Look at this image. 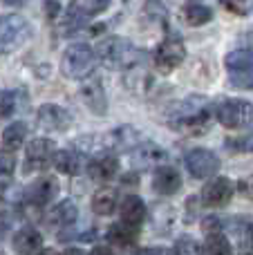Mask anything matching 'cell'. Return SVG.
Listing matches in <instances>:
<instances>
[{
	"mask_svg": "<svg viewBox=\"0 0 253 255\" xmlns=\"http://www.w3.org/2000/svg\"><path fill=\"white\" fill-rule=\"evenodd\" d=\"M16 168V157H13L9 150H0V175L9 177Z\"/></svg>",
	"mask_w": 253,
	"mask_h": 255,
	"instance_id": "33",
	"label": "cell"
},
{
	"mask_svg": "<svg viewBox=\"0 0 253 255\" xmlns=\"http://www.w3.org/2000/svg\"><path fill=\"white\" fill-rule=\"evenodd\" d=\"M16 110V92H0V119H7L11 112Z\"/></svg>",
	"mask_w": 253,
	"mask_h": 255,
	"instance_id": "31",
	"label": "cell"
},
{
	"mask_svg": "<svg viewBox=\"0 0 253 255\" xmlns=\"http://www.w3.org/2000/svg\"><path fill=\"white\" fill-rule=\"evenodd\" d=\"M97 65V52L85 43H74L65 49L61 58V72L67 79L83 81L94 72Z\"/></svg>",
	"mask_w": 253,
	"mask_h": 255,
	"instance_id": "3",
	"label": "cell"
},
{
	"mask_svg": "<svg viewBox=\"0 0 253 255\" xmlns=\"http://www.w3.org/2000/svg\"><path fill=\"white\" fill-rule=\"evenodd\" d=\"M168 124L184 134H202L211 124V103L206 97L193 94V97L179 101L170 110Z\"/></svg>",
	"mask_w": 253,
	"mask_h": 255,
	"instance_id": "1",
	"label": "cell"
},
{
	"mask_svg": "<svg viewBox=\"0 0 253 255\" xmlns=\"http://www.w3.org/2000/svg\"><path fill=\"white\" fill-rule=\"evenodd\" d=\"M45 16H47V20H56L61 16V2L58 0H45Z\"/></svg>",
	"mask_w": 253,
	"mask_h": 255,
	"instance_id": "35",
	"label": "cell"
},
{
	"mask_svg": "<svg viewBox=\"0 0 253 255\" xmlns=\"http://www.w3.org/2000/svg\"><path fill=\"white\" fill-rule=\"evenodd\" d=\"M56 154V148L49 139H34L29 145H27V157H25V166L22 170L25 172H36L47 168V163L54 159Z\"/></svg>",
	"mask_w": 253,
	"mask_h": 255,
	"instance_id": "10",
	"label": "cell"
},
{
	"mask_svg": "<svg viewBox=\"0 0 253 255\" xmlns=\"http://www.w3.org/2000/svg\"><path fill=\"white\" fill-rule=\"evenodd\" d=\"M88 172L92 179L97 181H108L119 172V159L112 154H99L97 159H92L88 166Z\"/></svg>",
	"mask_w": 253,
	"mask_h": 255,
	"instance_id": "19",
	"label": "cell"
},
{
	"mask_svg": "<svg viewBox=\"0 0 253 255\" xmlns=\"http://www.w3.org/2000/svg\"><path fill=\"white\" fill-rule=\"evenodd\" d=\"M110 7V0H72L70 2V11L65 16V22H63V31L70 34V31H76L83 27V22L88 18L97 16V13L106 11Z\"/></svg>",
	"mask_w": 253,
	"mask_h": 255,
	"instance_id": "8",
	"label": "cell"
},
{
	"mask_svg": "<svg viewBox=\"0 0 253 255\" xmlns=\"http://www.w3.org/2000/svg\"><path fill=\"white\" fill-rule=\"evenodd\" d=\"M40 255H58L56 251H54V249H45V251L43 253H40Z\"/></svg>",
	"mask_w": 253,
	"mask_h": 255,
	"instance_id": "42",
	"label": "cell"
},
{
	"mask_svg": "<svg viewBox=\"0 0 253 255\" xmlns=\"http://www.w3.org/2000/svg\"><path fill=\"white\" fill-rule=\"evenodd\" d=\"M121 222L130 226H139L146 220V204L141 197L137 195H126L124 202H121Z\"/></svg>",
	"mask_w": 253,
	"mask_h": 255,
	"instance_id": "16",
	"label": "cell"
},
{
	"mask_svg": "<svg viewBox=\"0 0 253 255\" xmlns=\"http://www.w3.org/2000/svg\"><path fill=\"white\" fill-rule=\"evenodd\" d=\"M238 188H240V193L245 195V197L253 199V175H249L247 179H240V184H238Z\"/></svg>",
	"mask_w": 253,
	"mask_h": 255,
	"instance_id": "36",
	"label": "cell"
},
{
	"mask_svg": "<svg viewBox=\"0 0 253 255\" xmlns=\"http://www.w3.org/2000/svg\"><path fill=\"white\" fill-rule=\"evenodd\" d=\"M63 255H85V253L81 251V249H67V251L63 253Z\"/></svg>",
	"mask_w": 253,
	"mask_h": 255,
	"instance_id": "40",
	"label": "cell"
},
{
	"mask_svg": "<svg viewBox=\"0 0 253 255\" xmlns=\"http://www.w3.org/2000/svg\"><path fill=\"white\" fill-rule=\"evenodd\" d=\"M90 255H112V251H110L108 247H94Z\"/></svg>",
	"mask_w": 253,
	"mask_h": 255,
	"instance_id": "39",
	"label": "cell"
},
{
	"mask_svg": "<svg viewBox=\"0 0 253 255\" xmlns=\"http://www.w3.org/2000/svg\"><path fill=\"white\" fill-rule=\"evenodd\" d=\"M184 58H186V47H184L182 38L177 34H173V31H168L166 38L157 45L152 61H155V67L161 74H170L175 67L182 65Z\"/></svg>",
	"mask_w": 253,
	"mask_h": 255,
	"instance_id": "7",
	"label": "cell"
},
{
	"mask_svg": "<svg viewBox=\"0 0 253 255\" xmlns=\"http://www.w3.org/2000/svg\"><path fill=\"white\" fill-rule=\"evenodd\" d=\"M137 141H139V132L134 130V128L126 126V128H117V130H112L110 134L101 141V145H106V148H115V150H128V148H132Z\"/></svg>",
	"mask_w": 253,
	"mask_h": 255,
	"instance_id": "21",
	"label": "cell"
},
{
	"mask_svg": "<svg viewBox=\"0 0 253 255\" xmlns=\"http://www.w3.org/2000/svg\"><path fill=\"white\" fill-rule=\"evenodd\" d=\"M137 235H139L137 226L119 222V224H112L110 229H108V242L115 244V247H132Z\"/></svg>",
	"mask_w": 253,
	"mask_h": 255,
	"instance_id": "22",
	"label": "cell"
},
{
	"mask_svg": "<svg viewBox=\"0 0 253 255\" xmlns=\"http://www.w3.org/2000/svg\"><path fill=\"white\" fill-rule=\"evenodd\" d=\"M182 16H184V20L188 22V25H193V27H202V25H206V22L213 18V11H211V7H206V4H202V2H186L184 4V11H182Z\"/></svg>",
	"mask_w": 253,
	"mask_h": 255,
	"instance_id": "23",
	"label": "cell"
},
{
	"mask_svg": "<svg viewBox=\"0 0 253 255\" xmlns=\"http://www.w3.org/2000/svg\"><path fill=\"white\" fill-rule=\"evenodd\" d=\"M79 211H76V204L72 199H65V202L56 204L52 211L47 213V224L54 226V229H63V226H70L72 222L76 220Z\"/></svg>",
	"mask_w": 253,
	"mask_h": 255,
	"instance_id": "20",
	"label": "cell"
},
{
	"mask_svg": "<svg viewBox=\"0 0 253 255\" xmlns=\"http://www.w3.org/2000/svg\"><path fill=\"white\" fill-rule=\"evenodd\" d=\"M227 145L233 150H240V152H253V128L247 132V134L236 136V139H229Z\"/></svg>",
	"mask_w": 253,
	"mask_h": 255,
	"instance_id": "29",
	"label": "cell"
},
{
	"mask_svg": "<svg viewBox=\"0 0 253 255\" xmlns=\"http://www.w3.org/2000/svg\"><path fill=\"white\" fill-rule=\"evenodd\" d=\"M31 29L29 22L18 13H4L0 16V54H9L18 49L27 38Z\"/></svg>",
	"mask_w": 253,
	"mask_h": 255,
	"instance_id": "6",
	"label": "cell"
},
{
	"mask_svg": "<svg viewBox=\"0 0 253 255\" xmlns=\"http://www.w3.org/2000/svg\"><path fill=\"white\" fill-rule=\"evenodd\" d=\"M25 136H27V126L22 124V121H13V124H9L2 132L4 150H9V152L18 150L22 143H25Z\"/></svg>",
	"mask_w": 253,
	"mask_h": 255,
	"instance_id": "25",
	"label": "cell"
},
{
	"mask_svg": "<svg viewBox=\"0 0 253 255\" xmlns=\"http://www.w3.org/2000/svg\"><path fill=\"white\" fill-rule=\"evenodd\" d=\"M202 229H204L206 235H209V233H220V229H222V226H220L218 217H206V220L202 222Z\"/></svg>",
	"mask_w": 253,
	"mask_h": 255,
	"instance_id": "37",
	"label": "cell"
},
{
	"mask_svg": "<svg viewBox=\"0 0 253 255\" xmlns=\"http://www.w3.org/2000/svg\"><path fill=\"white\" fill-rule=\"evenodd\" d=\"M36 121H38L40 130H47V132H58V130H65L72 124V115L61 106H54V103H45L43 108L38 110L36 115Z\"/></svg>",
	"mask_w": 253,
	"mask_h": 255,
	"instance_id": "12",
	"label": "cell"
},
{
	"mask_svg": "<svg viewBox=\"0 0 253 255\" xmlns=\"http://www.w3.org/2000/svg\"><path fill=\"white\" fill-rule=\"evenodd\" d=\"M233 181L227 177H213L202 190V202L211 208H222L231 202L233 197Z\"/></svg>",
	"mask_w": 253,
	"mask_h": 255,
	"instance_id": "11",
	"label": "cell"
},
{
	"mask_svg": "<svg viewBox=\"0 0 253 255\" xmlns=\"http://www.w3.org/2000/svg\"><path fill=\"white\" fill-rule=\"evenodd\" d=\"M220 4H222L227 11H233V13H238V16H245V13L249 11V0H220Z\"/></svg>",
	"mask_w": 253,
	"mask_h": 255,
	"instance_id": "34",
	"label": "cell"
},
{
	"mask_svg": "<svg viewBox=\"0 0 253 255\" xmlns=\"http://www.w3.org/2000/svg\"><path fill=\"white\" fill-rule=\"evenodd\" d=\"M13 251L18 255H34L43 249V235L36 229H20L13 235Z\"/></svg>",
	"mask_w": 253,
	"mask_h": 255,
	"instance_id": "15",
	"label": "cell"
},
{
	"mask_svg": "<svg viewBox=\"0 0 253 255\" xmlns=\"http://www.w3.org/2000/svg\"><path fill=\"white\" fill-rule=\"evenodd\" d=\"M152 188L159 195H175L179 188H182V177L175 168L170 166H161L155 170L152 175Z\"/></svg>",
	"mask_w": 253,
	"mask_h": 255,
	"instance_id": "14",
	"label": "cell"
},
{
	"mask_svg": "<svg viewBox=\"0 0 253 255\" xmlns=\"http://www.w3.org/2000/svg\"><path fill=\"white\" fill-rule=\"evenodd\" d=\"M206 255H233L224 233H209L206 238Z\"/></svg>",
	"mask_w": 253,
	"mask_h": 255,
	"instance_id": "27",
	"label": "cell"
},
{
	"mask_svg": "<svg viewBox=\"0 0 253 255\" xmlns=\"http://www.w3.org/2000/svg\"><path fill=\"white\" fill-rule=\"evenodd\" d=\"M52 161L61 175H79L81 170V157L74 150H58Z\"/></svg>",
	"mask_w": 253,
	"mask_h": 255,
	"instance_id": "24",
	"label": "cell"
},
{
	"mask_svg": "<svg viewBox=\"0 0 253 255\" xmlns=\"http://www.w3.org/2000/svg\"><path fill=\"white\" fill-rule=\"evenodd\" d=\"M168 159V152L164 148H159L157 143H141L134 148L132 152V163L139 168H148L155 166V163H161Z\"/></svg>",
	"mask_w": 253,
	"mask_h": 255,
	"instance_id": "18",
	"label": "cell"
},
{
	"mask_svg": "<svg viewBox=\"0 0 253 255\" xmlns=\"http://www.w3.org/2000/svg\"><path fill=\"white\" fill-rule=\"evenodd\" d=\"M184 161H186L188 172H191L195 179L213 177V175H218V170H220V157L215 152H211V150H206V148L188 150L186 157H184Z\"/></svg>",
	"mask_w": 253,
	"mask_h": 255,
	"instance_id": "9",
	"label": "cell"
},
{
	"mask_svg": "<svg viewBox=\"0 0 253 255\" xmlns=\"http://www.w3.org/2000/svg\"><path fill=\"white\" fill-rule=\"evenodd\" d=\"M54 193H56V181H54L52 177H38V179L27 188L25 197H27V202L34 204V206H43V204H47L49 199L54 197Z\"/></svg>",
	"mask_w": 253,
	"mask_h": 255,
	"instance_id": "17",
	"label": "cell"
},
{
	"mask_svg": "<svg viewBox=\"0 0 253 255\" xmlns=\"http://www.w3.org/2000/svg\"><path fill=\"white\" fill-rule=\"evenodd\" d=\"M117 208V193L110 188H101L92 197V211L97 215H110Z\"/></svg>",
	"mask_w": 253,
	"mask_h": 255,
	"instance_id": "26",
	"label": "cell"
},
{
	"mask_svg": "<svg viewBox=\"0 0 253 255\" xmlns=\"http://www.w3.org/2000/svg\"><path fill=\"white\" fill-rule=\"evenodd\" d=\"M139 255H170L168 249H161V247H152V249H143Z\"/></svg>",
	"mask_w": 253,
	"mask_h": 255,
	"instance_id": "38",
	"label": "cell"
},
{
	"mask_svg": "<svg viewBox=\"0 0 253 255\" xmlns=\"http://www.w3.org/2000/svg\"><path fill=\"white\" fill-rule=\"evenodd\" d=\"M146 13L152 20H161L164 25H166V20H168V13H166V7L161 0H146Z\"/></svg>",
	"mask_w": 253,
	"mask_h": 255,
	"instance_id": "30",
	"label": "cell"
},
{
	"mask_svg": "<svg viewBox=\"0 0 253 255\" xmlns=\"http://www.w3.org/2000/svg\"><path fill=\"white\" fill-rule=\"evenodd\" d=\"M240 244H242V253L253 255V222H247L240 231Z\"/></svg>",
	"mask_w": 253,
	"mask_h": 255,
	"instance_id": "32",
	"label": "cell"
},
{
	"mask_svg": "<svg viewBox=\"0 0 253 255\" xmlns=\"http://www.w3.org/2000/svg\"><path fill=\"white\" fill-rule=\"evenodd\" d=\"M97 56L103 61V65L110 70H130V67L143 63L146 54L141 49H137L130 40L119 38V36H110L103 38L97 47Z\"/></svg>",
	"mask_w": 253,
	"mask_h": 255,
	"instance_id": "2",
	"label": "cell"
},
{
	"mask_svg": "<svg viewBox=\"0 0 253 255\" xmlns=\"http://www.w3.org/2000/svg\"><path fill=\"white\" fill-rule=\"evenodd\" d=\"M4 2H7V4H16V7H18V4H22L25 0H4Z\"/></svg>",
	"mask_w": 253,
	"mask_h": 255,
	"instance_id": "41",
	"label": "cell"
},
{
	"mask_svg": "<svg viewBox=\"0 0 253 255\" xmlns=\"http://www.w3.org/2000/svg\"><path fill=\"white\" fill-rule=\"evenodd\" d=\"M215 119L229 130H240L253 119V103L245 99H224L215 106Z\"/></svg>",
	"mask_w": 253,
	"mask_h": 255,
	"instance_id": "5",
	"label": "cell"
},
{
	"mask_svg": "<svg viewBox=\"0 0 253 255\" xmlns=\"http://www.w3.org/2000/svg\"><path fill=\"white\" fill-rule=\"evenodd\" d=\"M173 253L175 255H202V247L197 244V240L184 235V238H179L177 242H175Z\"/></svg>",
	"mask_w": 253,
	"mask_h": 255,
	"instance_id": "28",
	"label": "cell"
},
{
	"mask_svg": "<svg viewBox=\"0 0 253 255\" xmlns=\"http://www.w3.org/2000/svg\"><path fill=\"white\" fill-rule=\"evenodd\" d=\"M229 81L238 90H253V49H236L224 58Z\"/></svg>",
	"mask_w": 253,
	"mask_h": 255,
	"instance_id": "4",
	"label": "cell"
},
{
	"mask_svg": "<svg viewBox=\"0 0 253 255\" xmlns=\"http://www.w3.org/2000/svg\"><path fill=\"white\" fill-rule=\"evenodd\" d=\"M81 99H83V103L94 112V115H106L108 112L106 90H103L101 81H99L97 76H88V79H83V85H81Z\"/></svg>",
	"mask_w": 253,
	"mask_h": 255,
	"instance_id": "13",
	"label": "cell"
}]
</instances>
